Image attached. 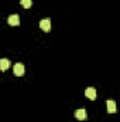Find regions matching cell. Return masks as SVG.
Segmentation results:
<instances>
[{
    "label": "cell",
    "instance_id": "7",
    "mask_svg": "<svg viewBox=\"0 0 120 122\" xmlns=\"http://www.w3.org/2000/svg\"><path fill=\"white\" fill-rule=\"evenodd\" d=\"M9 67H10V60L9 58H0V70L1 71L9 70Z\"/></svg>",
    "mask_w": 120,
    "mask_h": 122
},
{
    "label": "cell",
    "instance_id": "4",
    "mask_svg": "<svg viewBox=\"0 0 120 122\" xmlns=\"http://www.w3.org/2000/svg\"><path fill=\"white\" fill-rule=\"evenodd\" d=\"M75 118H76L78 121H85V119H88V114H86L85 109H78V111L75 112Z\"/></svg>",
    "mask_w": 120,
    "mask_h": 122
},
{
    "label": "cell",
    "instance_id": "8",
    "mask_svg": "<svg viewBox=\"0 0 120 122\" xmlns=\"http://www.w3.org/2000/svg\"><path fill=\"white\" fill-rule=\"evenodd\" d=\"M21 6L24 9H30L32 6V0H21Z\"/></svg>",
    "mask_w": 120,
    "mask_h": 122
},
{
    "label": "cell",
    "instance_id": "3",
    "mask_svg": "<svg viewBox=\"0 0 120 122\" xmlns=\"http://www.w3.org/2000/svg\"><path fill=\"white\" fill-rule=\"evenodd\" d=\"M7 23H9L10 26H18V24H20V17H18V14H11V16H9Z\"/></svg>",
    "mask_w": 120,
    "mask_h": 122
},
{
    "label": "cell",
    "instance_id": "1",
    "mask_svg": "<svg viewBox=\"0 0 120 122\" xmlns=\"http://www.w3.org/2000/svg\"><path fill=\"white\" fill-rule=\"evenodd\" d=\"M40 27H41V30L45 31V33L51 31V20H50V19H44V20H41V21H40Z\"/></svg>",
    "mask_w": 120,
    "mask_h": 122
},
{
    "label": "cell",
    "instance_id": "5",
    "mask_svg": "<svg viewBox=\"0 0 120 122\" xmlns=\"http://www.w3.org/2000/svg\"><path fill=\"white\" fill-rule=\"evenodd\" d=\"M106 107H107V112H109V114H115V112H116V102H115V101L107 99V101H106Z\"/></svg>",
    "mask_w": 120,
    "mask_h": 122
},
{
    "label": "cell",
    "instance_id": "2",
    "mask_svg": "<svg viewBox=\"0 0 120 122\" xmlns=\"http://www.w3.org/2000/svg\"><path fill=\"white\" fill-rule=\"evenodd\" d=\"M13 72H14V75H17V77H21V75H24V65L17 62V64L13 67Z\"/></svg>",
    "mask_w": 120,
    "mask_h": 122
},
{
    "label": "cell",
    "instance_id": "6",
    "mask_svg": "<svg viewBox=\"0 0 120 122\" xmlns=\"http://www.w3.org/2000/svg\"><path fill=\"white\" fill-rule=\"evenodd\" d=\"M85 95H86V98H89V99H96V90L95 88H92V87H89V88H86L85 90Z\"/></svg>",
    "mask_w": 120,
    "mask_h": 122
}]
</instances>
